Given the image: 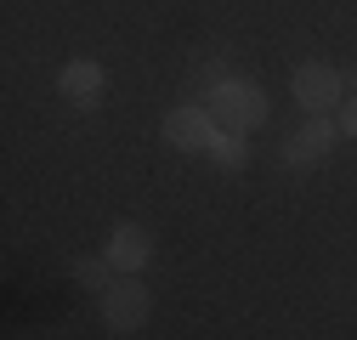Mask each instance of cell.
<instances>
[{
    "label": "cell",
    "mask_w": 357,
    "mask_h": 340,
    "mask_svg": "<svg viewBox=\"0 0 357 340\" xmlns=\"http://www.w3.org/2000/svg\"><path fill=\"white\" fill-rule=\"evenodd\" d=\"M210 114L227 125V131H255V125H266V91L250 79H215L210 85Z\"/></svg>",
    "instance_id": "1"
},
{
    "label": "cell",
    "mask_w": 357,
    "mask_h": 340,
    "mask_svg": "<svg viewBox=\"0 0 357 340\" xmlns=\"http://www.w3.org/2000/svg\"><path fill=\"white\" fill-rule=\"evenodd\" d=\"M289 91H295V102H301L306 119H318V114H335L346 102V74L329 68V63H301L289 74Z\"/></svg>",
    "instance_id": "2"
},
{
    "label": "cell",
    "mask_w": 357,
    "mask_h": 340,
    "mask_svg": "<svg viewBox=\"0 0 357 340\" xmlns=\"http://www.w3.org/2000/svg\"><path fill=\"white\" fill-rule=\"evenodd\" d=\"M335 142H340V125L329 114H318V119H301L295 131L284 137L278 159H284V170H312V164H324L335 153Z\"/></svg>",
    "instance_id": "3"
},
{
    "label": "cell",
    "mask_w": 357,
    "mask_h": 340,
    "mask_svg": "<svg viewBox=\"0 0 357 340\" xmlns=\"http://www.w3.org/2000/svg\"><path fill=\"white\" fill-rule=\"evenodd\" d=\"M215 131H221V119L210 114V102H182L165 114V142L176 153H210Z\"/></svg>",
    "instance_id": "4"
},
{
    "label": "cell",
    "mask_w": 357,
    "mask_h": 340,
    "mask_svg": "<svg viewBox=\"0 0 357 340\" xmlns=\"http://www.w3.org/2000/svg\"><path fill=\"white\" fill-rule=\"evenodd\" d=\"M148 318H153V295L142 289V278H125V272H119V284L102 295V323H108L114 334H137Z\"/></svg>",
    "instance_id": "5"
},
{
    "label": "cell",
    "mask_w": 357,
    "mask_h": 340,
    "mask_svg": "<svg viewBox=\"0 0 357 340\" xmlns=\"http://www.w3.org/2000/svg\"><path fill=\"white\" fill-rule=\"evenodd\" d=\"M108 261H114V272H125V278H137L148 261H153V233L148 227H137V222H119L114 233H108Z\"/></svg>",
    "instance_id": "6"
},
{
    "label": "cell",
    "mask_w": 357,
    "mask_h": 340,
    "mask_svg": "<svg viewBox=\"0 0 357 340\" xmlns=\"http://www.w3.org/2000/svg\"><path fill=\"white\" fill-rule=\"evenodd\" d=\"M57 91H63L74 108H97L102 91H108V74H102V63H91V57H74V63H63V74H57Z\"/></svg>",
    "instance_id": "7"
},
{
    "label": "cell",
    "mask_w": 357,
    "mask_h": 340,
    "mask_svg": "<svg viewBox=\"0 0 357 340\" xmlns=\"http://www.w3.org/2000/svg\"><path fill=\"white\" fill-rule=\"evenodd\" d=\"M210 159H215L221 170H244V164H250V137L221 125V131H215V142H210Z\"/></svg>",
    "instance_id": "8"
},
{
    "label": "cell",
    "mask_w": 357,
    "mask_h": 340,
    "mask_svg": "<svg viewBox=\"0 0 357 340\" xmlns=\"http://www.w3.org/2000/svg\"><path fill=\"white\" fill-rule=\"evenodd\" d=\"M74 278H79L85 289H97V295H108V289L119 284V272H114L108 255H79V261H74Z\"/></svg>",
    "instance_id": "9"
},
{
    "label": "cell",
    "mask_w": 357,
    "mask_h": 340,
    "mask_svg": "<svg viewBox=\"0 0 357 340\" xmlns=\"http://www.w3.org/2000/svg\"><path fill=\"white\" fill-rule=\"evenodd\" d=\"M335 125H340V137H351V142H357V97H346V102L335 108Z\"/></svg>",
    "instance_id": "10"
},
{
    "label": "cell",
    "mask_w": 357,
    "mask_h": 340,
    "mask_svg": "<svg viewBox=\"0 0 357 340\" xmlns=\"http://www.w3.org/2000/svg\"><path fill=\"white\" fill-rule=\"evenodd\" d=\"M346 97H357V68H351V74H346Z\"/></svg>",
    "instance_id": "11"
}]
</instances>
